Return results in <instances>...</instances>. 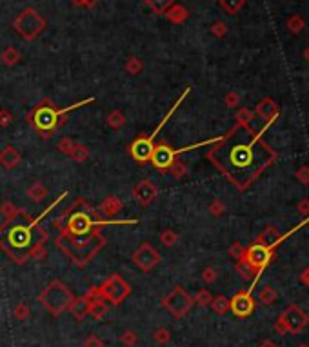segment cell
Returning a JSON list of instances; mask_svg holds the SVG:
<instances>
[{
	"mask_svg": "<svg viewBox=\"0 0 309 347\" xmlns=\"http://www.w3.org/2000/svg\"><path fill=\"white\" fill-rule=\"evenodd\" d=\"M218 144L209 158L240 191L249 187L277 160V153L262 140V131L254 133L249 127L236 126Z\"/></svg>",
	"mask_w": 309,
	"mask_h": 347,
	"instance_id": "cell-1",
	"label": "cell"
},
{
	"mask_svg": "<svg viewBox=\"0 0 309 347\" xmlns=\"http://www.w3.org/2000/svg\"><path fill=\"white\" fill-rule=\"evenodd\" d=\"M187 93H189V89H187L186 93H184V95L180 96V100H178L177 104L173 106L171 111H169V113L166 115V117H164V120L159 124V127H157V131H153V133H151V136H147V138H138V140H136V142H135V144H133V149H131V151H133V157H135L136 160H138V162H145V160H149L151 153H153V145H151V144H153L154 136H157V133H159V131L164 127V124H166V122L169 120V117H171V115L175 113V111H177V108H178V106H180L182 100L186 98Z\"/></svg>",
	"mask_w": 309,
	"mask_h": 347,
	"instance_id": "cell-2",
	"label": "cell"
},
{
	"mask_svg": "<svg viewBox=\"0 0 309 347\" xmlns=\"http://www.w3.org/2000/svg\"><path fill=\"white\" fill-rule=\"evenodd\" d=\"M218 140L220 138H215V140H208V142H200V144H193V145H187V147H182V149H169L168 145L160 144L157 149H153V153H151L149 160L154 164V166L159 167V169H166V167H169L173 164V158H175V155H180L184 153V151H189V149H196L200 147V145H209V144H218Z\"/></svg>",
	"mask_w": 309,
	"mask_h": 347,
	"instance_id": "cell-3",
	"label": "cell"
},
{
	"mask_svg": "<svg viewBox=\"0 0 309 347\" xmlns=\"http://www.w3.org/2000/svg\"><path fill=\"white\" fill-rule=\"evenodd\" d=\"M278 318L284 322L286 331L289 334H300L309 324L307 313H305L304 309H300L298 306H289Z\"/></svg>",
	"mask_w": 309,
	"mask_h": 347,
	"instance_id": "cell-4",
	"label": "cell"
},
{
	"mask_svg": "<svg viewBox=\"0 0 309 347\" xmlns=\"http://www.w3.org/2000/svg\"><path fill=\"white\" fill-rule=\"evenodd\" d=\"M244 260L249 264L253 269H256L259 273H262L264 267H268L273 260V249L266 247L262 243L254 242L251 247L245 249L244 253Z\"/></svg>",
	"mask_w": 309,
	"mask_h": 347,
	"instance_id": "cell-5",
	"label": "cell"
},
{
	"mask_svg": "<svg viewBox=\"0 0 309 347\" xmlns=\"http://www.w3.org/2000/svg\"><path fill=\"white\" fill-rule=\"evenodd\" d=\"M87 102H93V98L84 100V102H78L77 106L66 108V109H62V111H55V109H51V108H40V109H38V111L35 113V126L38 127V129H42V131L53 129V127L57 126V120H59L60 115L68 113L69 109H73V108H78V106L87 104Z\"/></svg>",
	"mask_w": 309,
	"mask_h": 347,
	"instance_id": "cell-6",
	"label": "cell"
},
{
	"mask_svg": "<svg viewBox=\"0 0 309 347\" xmlns=\"http://www.w3.org/2000/svg\"><path fill=\"white\" fill-rule=\"evenodd\" d=\"M166 306H168V309L173 313V315L182 316L191 307V298L184 293V289L177 287L168 298H166Z\"/></svg>",
	"mask_w": 309,
	"mask_h": 347,
	"instance_id": "cell-7",
	"label": "cell"
},
{
	"mask_svg": "<svg viewBox=\"0 0 309 347\" xmlns=\"http://www.w3.org/2000/svg\"><path fill=\"white\" fill-rule=\"evenodd\" d=\"M229 309H231L236 316H242V318H244V316H249L254 309V302H253V298H251V293L245 291V293L235 294V298L229 302Z\"/></svg>",
	"mask_w": 309,
	"mask_h": 347,
	"instance_id": "cell-8",
	"label": "cell"
},
{
	"mask_svg": "<svg viewBox=\"0 0 309 347\" xmlns=\"http://www.w3.org/2000/svg\"><path fill=\"white\" fill-rule=\"evenodd\" d=\"M36 222H38V218H36L33 224H29V226H17L13 227L11 231H8V238L9 242H11V245L17 249H27V242H29V236H31V227L35 226Z\"/></svg>",
	"mask_w": 309,
	"mask_h": 347,
	"instance_id": "cell-9",
	"label": "cell"
},
{
	"mask_svg": "<svg viewBox=\"0 0 309 347\" xmlns=\"http://www.w3.org/2000/svg\"><path fill=\"white\" fill-rule=\"evenodd\" d=\"M278 113H280V108L273 98H262L256 106V115L266 122V127L271 126L273 122L277 120Z\"/></svg>",
	"mask_w": 309,
	"mask_h": 347,
	"instance_id": "cell-10",
	"label": "cell"
},
{
	"mask_svg": "<svg viewBox=\"0 0 309 347\" xmlns=\"http://www.w3.org/2000/svg\"><path fill=\"white\" fill-rule=\"evenodd\" d=\"M49 293H53L55 294V300H51V302H47L45 306L49 307L51 311L53 313H59V311H62L64 307H66V304L71 300V294L68 293V289L64 287V285H60V284H53L49 287Z\"/></svg>",
	"mask_w": 309,
	"mask_h": 347,
	"instance_id": "cell-11",
	"label": "cell"
},
{
	"mask_svg": "<svg viewBox=\"0 0 309 347\" xmlns=\"http://www.w3.org/2000/svg\"><path fill=\"white\" fill-rule=\"evenodd\" d=\"M286 26L293 35H298V33H302L305 29V20L300 15H291L286 20Z\"/></svg>",
	"mask_w": 309,
	"mask_h": 347,
	"instance_id": "cell-12",
	"label": "cell"
},
{
	"mask_svg": "<svg viewBox=\"0 0 309 347\" xmlns=\"http://www.w3.org/2000/svg\"><path fill=\"white\" fill-rule=\"evenodd\" d=\"M236 271H238V273H240L244 278H251V280H256V278H259V275H260L259 271L253 269V267H251L249 264L244 260V258H240V260L236 262Z\"/></svg>",
	"mask_w": 309,
	"mask_h": 347,
	"instance_id": "cell-13",
	"label": "cell"
},
{
	"mask_svg": "<svg viewBox=\"0 0 309 347\" xmlns=\"http://www.w3.org/2000/svg\"><path fill=\"white\" fill-rule=\"evenodd\" d=\"M260 302L264 304V306H271V304L277 302V291L273 287H264L262 293H260Z\"/></svg>",
	"mask_w": 309,
	"mask_h": 347,
	"instance_id": "cell-14",
	"label": "cell"
},
{
	"mask_svg": "<svg viewBox=\"0 0 309 347\" xmlns=\"http://www.w3.org/2000/svg\"><path fill=\"white\" fill-rule=\"evenodd\" d=\"M220 6L226 9L227 13H236L238 9H242L244 6V0H220Z\"/></svg>",
	"mask_w": 309,
	"mask_h": 347,
	"instance_id": "cell-15",
	"label": "cell"
},
{
	"mask_svg": "<svg viewBox=\"0 0 309 347\" xmlns=\"http://www.w3.org/2000/svg\"><path fill=\"white\" fill-rule=\"evenodd\" d=\"M236 118H238V126L249 127V122L253 120V113H251L249 109H240L236 113Z\"/></svg>",
	"mask_w": 309,
	"mask_h": 347,
	"instance_id": "cell-16",
	"label": "cell"
},
{
	"mask_svg": "<svg viewBox=\"0 0 309 347\" xmlns=\"http://www.w3.org/2000/svg\"><path fill=\"white\" fill-rule=\"evenodd\" d=\"M213 309L222 315V313H226L227 309H229V300H227V298H224V296L215 298V300H213Z\"/></svg>",
	"mask_w": 309,
	"mask_h": 347,
	"instance_id": "cell-17",
	"label": "cell"
},
{
	"mask_svg": "<svg viewBox=\"0 0 309 347\" xmlns=\"http://www.w3.org/2000/svg\"><path fill=\"white\" fill-rule=\"evenodd\" d=\"M295 176L300 184H304V185L309 184V166H300L298 169H296Z\"/></svg>",
	"mask_w": 309,
	"mask_h": 347,
	"instance_id": "cell-18",
	"label": "cell"
},
{
	"mask_svg": "<svg viewBox=\"0 0 309 347\" xmlns=\"http://www.w3.org/2000/svg\"><path fill=\"white\" fill-rule=\"evenodd\" d=\"M296 209H298L300 215L304 217H309V199H302L298 204H296Z\"/></svg>",
	"mask_w": 309,
	"mask_h": 347,
	"instance_id": "cell-19",
	"label": "cell"
},
{
	"mask_svg": "<svg viewBox=\"0 0 309 347\" xmlns=\"http://www.w3.org/2000/svg\"><path fill=\"white\" fill-rule=\"evenodd\" d=\"M244 253H245V249L242 247L240 243H235V245L231 247V255L236 258V260H240V258H244Z\"/></svg>",
	"mask_w": 309,
	"mask_h": 347,
	"instance_id": "cell-20",
	"label": "cell"
},
{
	"mask_svg": "<svg viewBox=\"0 0 309 347\" xmlns=\"http://www.w3.org/2000/svg\"><path fill=\"white\" fill-rule=\"evenodd\" d=\"M196 300H198L200 306H208V304L211 302V294H209L208 291H200L198 296H196Z\"/></svg>",
	"mask_w": 309,
	"mask_h": 347,
	"instance_id": "cell-21",
	"label": "cell"
},
{
	"mask_svg": "<svg viewBox=\"0 0 309 347\" xmlns=\"http://www.w3.org/2000/svg\"><path fill=\"white\" fill-rule=\"evenodd\" d=\"M215 276H217V271H215V269H205L204 271V280H205V282H213Z\"/></svg>",
	"mask_w": 309,
	"mask_h": 347,
	"instance_id": "cell-22",
	"label": "cell"
},
{
	"mask_svg": "<svg viewBox=\"0 0 309 347\" xmlns=\"http://www.w3.org/2000/svg\"><path fill=\"white\" fill-rule=\"evenodd\" d=\"M300 282L304 285H309V267H305V269L300 273Z\"/></svg>",
	"mask_w": 309,
	"mask_h": 347,
	"instance_id": "cell-23",
	"label": "cell"
},
{
	"mask_svg": "<svg viewBox=\"0 0 309 347\" xmlns=\"http://www.w3.org/2000/svg\"><path fill=\"white\" fill-rule=\"evenodd\" d=\"M226 104H227V106H236V104H238V95H229V96H226Z\"/></svg>",
	"mask_w": 309,
	"mask_h": 347,
	"instance_id": "cell-24",
	"label": "cell"
},
{
	"mask_svg": "<svg viewBox=\"0 0 309 347\" xmlns=\"http://www.w3.org/2000/svg\"><path fill=\"white\" fill-rule=\"evenodd\" d=\"M213 29H215V35H218V36H222L224 33H226V26H224V24H217Z\"/></svg>",
	"mask_w": 309,
	"mask_h": 347,
	"instance_id": "cell-25",
	"label": "cell"
},
{
	"mask_svg": "<svg viewBox=\"0 0 309 347\" xmlns=\"http://www.w3.org/2000/svg\"><path fill=\"white\" fill-rule=\"evenodd\" d=\"M260 347H277V343L271 342V340H264V342L260 343Z\"/></svg>",
	"mask_w": 309,
	"mask_h": 347,
	"instance_id": "cell-26",
	"label": "cell"
},
{
	"mask_svg": "<svg viewBox=\"0 0 309 347\" xmlns=\"http://www.w3.org/2000/svg\"><path fill=\"white\" fill-rule=\"evenodd\" d=\"M304 59H305V62L309 64V45L304 49Z\"/></svg>",
	"mask_w": 309,
	"mask_h": 347,
	"instance_id": "cell-27",
	"label": "cell"
},
{
	"mask_svg": "<svg viewBox=\"0 0 309 347\" xmlns=\"http://www.w3.org/2000/svg\"><path fill=\"white\" fill-rule=\"evenodd\" d=\"M298 347H309V345H307V343H300Z\"/></svg>",
	"mask_w": 309,
	"mask_h": 347,
	"instance_id": "cell-28",
	"label": "cell"
}]
</instances>
